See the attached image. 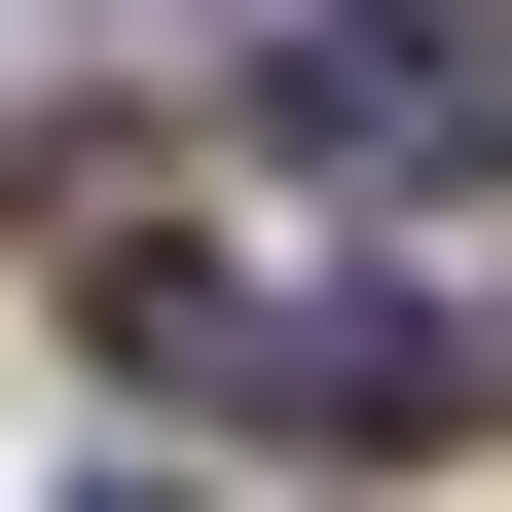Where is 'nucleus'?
<instances>
[{
	"mask_svg": "<svg viewBox=\"0 0 512 512\" xmlns=\"http://www.w3.org/2000/svg\"><path fill=\"white\" fill-rule=\"evenodd\" d=\"M74 512H147V476H74Z\"/></svg>",
	"mask_w": 512,
	"mask_h": 512,
	"instance_id": "nucleus-2",
	"label": "nucleus"
},
{
	"mask_svg": "<svg viewBox=\"0 0 512 512\" xmlns=\"http://www.w3.org/2000/svg\"><path fill=\"white\" fill-rule=\"evenodd\" d=\"M293 147L330 183H512V0H293Z\"/></svg>",
	"mask_w": 512,
	"mask_h": 512,
	"instance_id": "nucleus-1",
	"label": "nucleus"
}]
</instances>
